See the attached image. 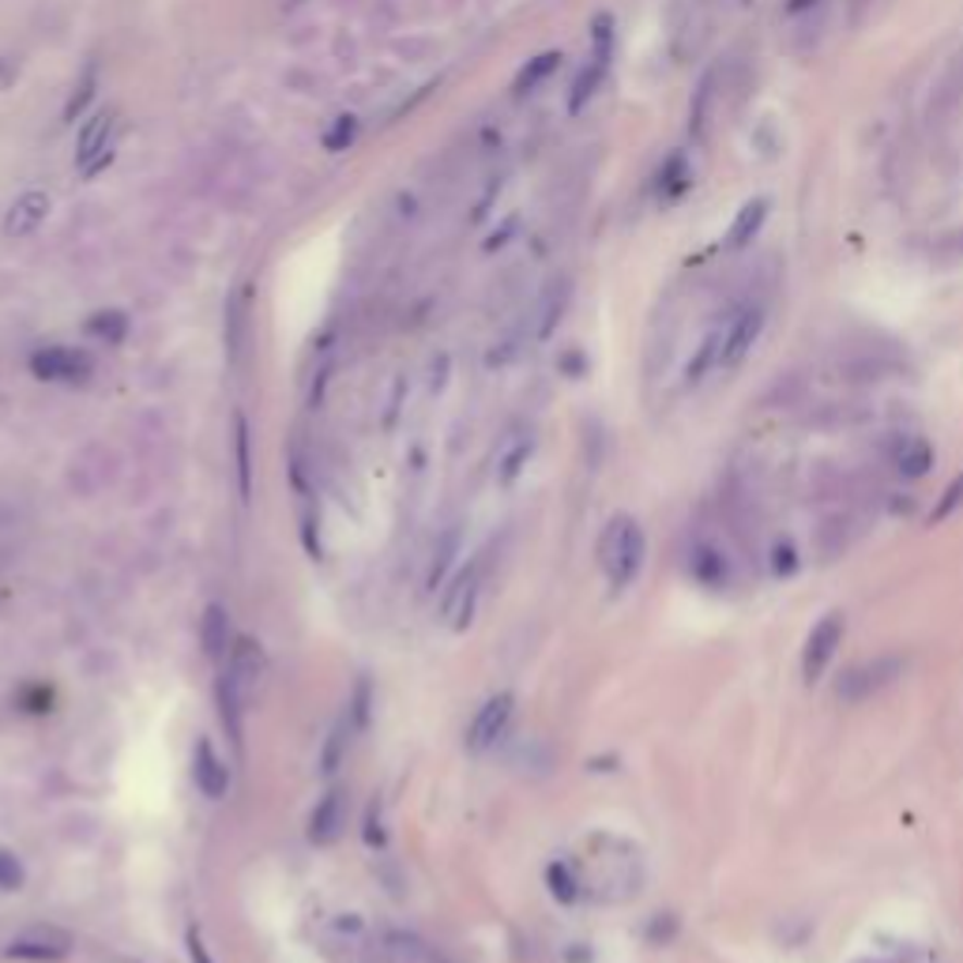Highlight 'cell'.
<instances>
[{
  "mask_svg": "<svg viewBox=\"0 0 963 963\" xmlns=\"http://www.w3.org/2000/svg\"><path fill=\"white\" fill-rule=\"evenodd\" d=\"M643 558H648V538H643V527L636 524L633 516L617 512L606 527H602L599 538V568L606 576V584L614 591H625L633 587V579L640 576Z\"/></svg>",
  "mask_w": 963,
  "mask_h": 963,
  "instance_id": "1",
  "label": "cell"
},
{
  "mask_svg": "<svg viewBox=\"0 0 963 963\" xmlns=\"http://www.w3.org/2000/svg\"><path fill=\"white\" fill-rule=\"evenodd\" d=\"M903 671H908V659L903 655L866 659V663L851 666V671L839 677L836 697L843 700V704H866V700L880 697L885 689H892V685L903 677Z\"/></svg>",
  "mask_w": 963,
  "mask_h": 963,
  "instance_id": "2",
  "label": "cell"
},
{
  "mask_svg": "<svg viewBox=\"0 0 963 963\" xmlns=\"http://www.w3.org/2000/svg\"><path fill=\"white\" fill-rule=\"evenodd\" d=\"M113 151H117V113L102 110L87 121V128L79 133V147H76V162H79V174L95 177L110 166Z\"/></svg>",
  "mask_w": 963,
  "mask_h": 963,
  "instance_id": "3",
  "label": "cell"
},
{
  "mask_svg": "<svg viewBox=\"0 0 963 963\" xmlns=\"http://www.w3.org/2000/svg\"><path fill=\"white\" fill-rule=\"evenodd\" d=\"M843 633H847V622L843 614H824L817 625H813V633L805 636V648H802V677L805 681H821L824 671L831 666V659H836V651L843 648Z\"/></svg>",
  "mask_w": 963,
  "mask_h": 963,
  "instance_id": "4",
  "label": "cell"
},
{
  "mask_svg": "<svg viewBox=\"0 0 963 963\" xmlns=\"http://www.w3.org/2000/svg\"><path fill=\"white\" fill-rule=\"evenodd\" d=\"M764 328V305H741L730 321L720 324V370H734L753 350Z\"/></svg>",
  "mask_w": 963,
  "mask_h": 963,
  "instance_id": "5",
  "label": "cell"
},
{
  "mask_svg": "<svg viewBox=\"0 0 963 963\" xmlns=\"http://www.w3.org/2000/svg\"><path fill=\"white\" fill-rule=\"evenodd\" d=\"M512 715H516V697H512V692H493L467 726V738H463L467 753H486V749H493L497 741L504 738V730H509Z\"/></svg>",
  "mask_w": 963,
  "mask_h": 963,
  "instance_id": "6",
  "label": "cell"
},
{
  "mask_svg": "<svg viewBox=\"0 0 963 963\" xmlns=\"http://www.w3.org/2000/svg\"><path fill=\"white\" fill-rule=\"evenodd\" d=\"M347 821H350V795L347 787H328L321 795V802L313 805V813H309V843L313 847H332L342 839V831H347Z\"/></svg>",
  "mask_w": 963,
  "mask_h": 963,
  "instance_id": "7",
  "label": "cell"
},
{
  "mask_svg": "<svg viewBox=\"0 0 963 963\" xmlns=\"http://www.w3.org/2000/svg\"><path fill=\"white\" fill-rule=\"evenodd\" d=\"M95 370V362L84 354V350L72 347H46L30 354V373L38 380H49V385H79L87 380Z\"/></svg>",
  "mask_w": 963,
  "mask_h": 963,
  "instance_id": "8",
  "label": "cell"
},
{
  "mask_svg": "<svg viewBox=\"0 0 963 963\" xmlns=\"http://www.w3.org/2000/svg\"><path fill=\"white\" fill-rule=\"evenodd\" d=\"M68 952H72V937L53 926H38V929H27V934H15L12 941L4 945V956L23 960V963H61Z\"/></svg>",
  "mask_w": 963,
  "mask_h": 963,
  "instance_id": "9",
  "label": "cell"
},
{
  "mask_svg": "<svg viewBox=\"0 0 963 963\" xmlns=\"http://www.w3.org/2000/svg\"><path fill=\"white\" fill-rule=\"evenodd\" d=\"M192 783L211 802H223V798L230 795V764L215 753L211 738H200L192 749Z\"/></svg>",
  "mask_w": 963,
  "mask_h": 963,
  "instance_id": "10",
  "label": "cell"
},
{
  "mask_svg": "<svg viewBox=\"0 0 963 963\" xmlns=\"http://www.w3.org/2000/svg\"><path fill=\"white\" fill-rule=\"evenodd\" d=\"M885 460L896 475L903 478H922L929 467H934V448H929L926 437L918 434H900L885 445Z\"/></svg>",
  "mask_w": 963,
  "mask_h": 963,
  "instance_id": "11",
  "label": "cell"
},
{
  "mask_svg": "<svg viewBox=\"0 0 963 963\" xmlns=\"http://www.w3.org/2000/svg\"><path fill=\"white\" fill-rule=\"evenodd\" d=\"M46 215H49V196L42 189H27L23 196H15L12 208H8L4 234L8 238H27V234H35L38 226L46 223Z\"/></svg>",
  "mask_w": 963,
  "mask_h": 963,
  "instance_id": "12",
  "label": "cell"
},
{
  "mask_svg": "<svg viewBox=\"0 0 963 963\" xmlns=\"http://www.w3.org/2000/svg\"><path fill=\"white\" fill-rule=\"evenodd\" d=\"M475 599H478V565H467L455 584L445 591V617L452 622L455 633L471 625V614H475Z\"/></svg>",
  "mask_w": 963,
  "mask_h": 963,
  "instance_id": "13",
  "label": "cell"
},
{
  "mask_svg": "<svg viewBox=\"0 0 963 963\" xmlns=\"http://www.w3.org/2000/svg\"><path fill=\"white\" fill-rule=\"evenodd\" d=\"M238 636L230 633V610L223 602H211L200 617V643H203V655L208 659H226L234 648Z\"/></svg>",
  "mask_w": 963,
  "mask_h": 963,
  "instance_id": "14",
  "label": "cell"
},
{
  "mask_svg": "<svg viewBox=\"0 0 963 963\" xmlns=\"http://www.w3.org/2000/svg\"><path fill=\"white\" fill-rule=\"evenodd\" d=\"M689 568L704 587H723L726 579H730V558H726V550L715 538H700V542L692 546Z\"/></svg>",
  "mask_w": 963,
  "mask_h": 963,
  "instance_id": "15",
  "label": "cell"
},
{
  "mask_svg": "<svg viewBox=\"0 0 963 963\" xmlns=\"http://www.w3.org/2000/svg\"><path fill=\"white\" fill-rule=\"evenodd\" d=\"M565 309H568V283L553 279L535 305V339H550L553 328L561 324V316H565Z\"/></svg>",
  "mask_w": 963,
  "mask_h": 963,
  "instance_id": "16",
  "label": "cell"
},
{
  "mask_svg": "<svg viewBox=\"0 0 963 963\" xmlns=\"http://www.w3.org/2000/svg\"><path fill=\"white\" fill-rule=\"evenodd\" d=\"M715 95H720V72L712 68L704 79H700L697 95H692V105H689V128H692V136H700V140L708 136V125H712V117H715Z\"/></svg>",
  "mask_w": 963,
  "mask_h": 963,
  "instance_id": "17",
  "label": "cell"
},
{
  "mask_svg": "<svg viewBox=\"0 0 963 963\" xmlns=\"http://www.w3.org/2000/svg\"><path fill=\"white\" fill-rule=\"evenodd\" d=\"M764 218H768V200H764V196H756V200H749L746 208L738 211L730 234H726V249H746V245L761 234Z\"/></svg>",
  "mask_w": 963,
  "mask_h": 963,
  "instance_id": "18",
  "label": "cell"
},
{
  "mask_svg": "<svg viewBox=\"0 0 963 963\" xmlns=\"http://www.w3.org/2000/svg\"><path fill=\"white\" fill-rule=\"evenodd\" d=\"M530 452H535V437H516L501 455H497V481L501 486H512L520 475H524Z\"/></svg>",
  "mask_w": 963,
  "mask_h": 963,
  "instance_id": "19",
  "label": "cell"
},
{
  "mask_svg": "<svg viewBox=\"0 0 963 963\" xmlns=\"http://www.w3.org/2000/svg\"><path fill=\"white\" fill-rule=\"evenodd\" d=\"M234 455H238V493L249 504L252 497V452H249V422L245 414L234 418Z\"/></svg>",
  "mask_w": 963,
  "mask_h": 963,
  "instance_id": "20",
  "label": "cell"
},
{
  "mask_svg": "<svg viewBox=\"0 0 963 963\" xmlns=\"http://www.w3.org/2000/svg\"><path fill=\"white\" fill-rule=\"evenodd\" d=\"M350 734H358V730H354V723H350V720H339V723H336V730L328 734V741H324V753H321V772H324V775H332L342 761H347V753H350Z\"/></svg>",
  "mask_w": 963,
  "mask_h": 963,
  "instance_id": "21",
  "label": "cell"
},
{
  "mask_svg": "<svg viewBox=\"0 0 963 963\" xmlns=\"http://www.w3.org/2000/svg\"><path fill=\"white\" fill-rule=\"evenodd\" d=\"M455 553H460V527H448L445 535H440L437 550H434V565H429V579H426V584L434 587V591H437L440 579L448 576V568H452Z\"/></svg>",
  "mask_w": 963,
  "mask_h": 963,
  "instance_id": "22",
  "label": "cell"
},
{
  "mask_svg": "<svg viewBox=\"0 0 963 963\" xmlns=\"http://www.w3.org/2000/svg\"><path fill=\"white\" fill-rule=\"evenodd\" d=\"M245 298L238 293V298H230V305H226V347H230V358L234 362H241V350H245V328H249V316H245Z\"/></svg>",
  "mask_w": 963,
  "mask_h": 963,
  "instance_id": "23",
  "label": "cell"
},
{
  "mask_svg": "<svg viewBox=\"0 0 963 963\" xmlns=\"http://www.w3.org/2000/svg\"><path fill=\"white\" fill-rule=\"evenodd\" d=\"M546 885H550L553 900H561V903H576L579 900V877L573 873L568 862H553V866L546 870Z\"/></svg>",
  "mask_w": 963,
  "mask_h": 963,
  "instance_id": "24",
  "label": "cell"
},
{
  "mask_svg": "<svg viewBox=\"0 0 963 963\" xmlns=\"http://www.w3.org/2000/svg\"><path fill=\"white\" fill-rule=\"evenodd\" d=\"M87 332H91L95 339L121 342L128 332V316L121 313V309H102V313H95L91 321H87Z\"/></svg>",
  "mask_w": 963,
  "mask_h": 963,
  "instance_id": "25",
  "label": "cell"
},
{
  "mask_svg": "<svg viewBox=\"0 0 963 963\" xmlns=\"http://www.w3.org/2000/svg\"><path fill=\"white\" fill-rule=\"evenodd\" d=\"M558 61H561V53H542V57H535V61H527V68L516 76V95H530V91H535V87L542 84V79L550 76L553 68H558Z\"/></svg>",
  "mask_w": 963,
  "mask_h": 963,
  "instance_id": "26",
  "label": "cell"
},
{
  "mask_svg": "<svg viewBox=\"0 0 963 963\" xmlns=\"http://www.w3.org/2000/svg\"><path fill=\"white\" fill-rule=\"evenodd\" d=\"M23 880H27V870H23L20 854L0 847V892H20Z\"/></svg>",
  "mask_w": 963,
  "mask_h": 963,
  "instance_id": "27",
  "label": "cell"
},
{
  "mask_svg": "<svg viewBox=\"0 0 963 963\" xmlns=\"http://www.w3.org/2000/svg\"><path fill=\"white\" fill-rule=\"evenodd\" d=\"M963 509V471L956 478L949 481V486H945V493H941V501L934 504V512H929V520H934V524H945V520L952 516V512H960Z\"/></svg>",
  "mask_w": 963,
  "mask_h": 963,
  "instance_id": "28",
  "label": "cell"
},
{
  "mask_svg": "<svg viewBox=\"0 0 963 963\" xmlns=\"http://www.w3.org/2000/svg\"><path fill=\"white\" fill-rule=\"evenodd\" d=\"M659 182H663L666 200H674V196H681L685 189H689V166H685L681 154H674V159L666 162V170H663V177H659Z\"/></svg>",
  "mask_w": 963,
  "mask_h": 963,
  "instance_id": "29",
  "label": "cell"
},
{
  "mask_svg": "<svg viewBox=\"0 0 963 963\" xmlns=\"http://www.w3.org/2000/svg\"><path fill=\"white\" fill-rule=\"evenodd\" d=\"M354 133H358V121L354 117H339L336 128L324 136V147H328V151H342V147H350V140H354Z\"/></svg>",
  "mask_w": 963,
  "mask_h": 963,
  "instance_id": "30",
  "label": "cell"
},
{
  "mask_svg": "<svg viewBox=\"0 0 963 963\" xmlns=\"http://www.w3.org/2000/svg\"><path fill=\"white\" fill-rule=\"evenodd\" d=\"M388 831H385V817H380V802H370V817H365V843L370 847H385Z\"/></svg>",
  "mask_w": 963,
  "mask_h": 963,
  "instance_id": "31",
  "label": "cell"
},
{
  "mask_svg": "<svg viewBox=\"0 0 963 963\" xmlns=\"http://www.w3.org/2000/svg\"><path fill=\"white\" fill-rule=\"evenodd\" d=\"M185 949H189V963H215L208 952V945H203L200 929H189V937H185Z\"/></svg>",
  "mask_w": 963,
  "mask_h": 963,
  "instance_id": "32",
  "label": "cell"
},
{
  "mask_svg": "<svg viewBox=\"0 0 963 963\" xmlns=\"http://www.w3.org/2000/svg\"><path fill=\"white\" fill-rule=\"evenodd\" d=\"M813 4H817V0H790L787 12H795V15H798V12H805V8H813Z\"/></svg>",
  "mask_w": 963,
  "mask_h": 963,
  "instance_id": "33",
  "label": "cell"
}]
</instances>
